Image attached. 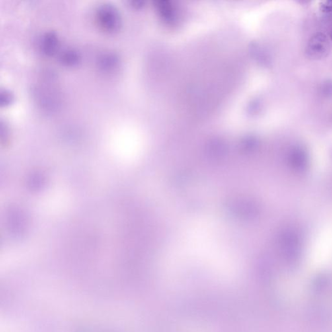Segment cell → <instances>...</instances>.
<instances>
[{
  "mask_svg": "<svg viewBox=\"0 0 332 332\" xmlns=\"http://www.w3.org/2000/svg\"><path fill=\"white\" fill-rule=\"evenodd\" d=\"M329 51V40L323 33H316L309 39L306 48L307 56L309 59L319 60L325 58Z\"/></svg>",
  "mask_w": 332,
  "mask_h": 332,
  "instance_id": "cell-2",
  "label": "cell"
},
{
  "mask_svg": "<svg viewBox=\"0 0 332 332\" xmlns=\"http://www.w3.org/2000/svg\"><path fill=\"white\" fill-rule=\"evenodd\" d=\"M59 59L63 65L68 67L76 66L81 61L79 53L73 49H67L62 51Z\"/></svg>",
  "mask_w": 332,
  "mask_h": 332,
  "instance_id": "cell-7",
  "label": "cell"
},
{
  "mask_svg": "<svg viewBox=\"0 0 332 332\" xmlns=\"http://www.w3.org/2000/svg\"><path fill=\"white\" fill-rule=\"evenodd\" d=\"M120 64L119 58L112 53H105L100 57L98 65L103 72L112 73L118 69Z\"/></svg>",
  "mask_w": 332,
  "mask_h": 332,
  "instance_id": "cell-6",
  "label": "cell"
},
{
  "mask_svg": "<svg viewBox=\"0 0 332 332\" xmlns=\"http://www.w3.org/2000/svg\"><path fill=\"white\" fill-rule=\"evenodd\" d=\"M320 8L325 13H331L332 12V0L331 1H324L320 3Z\"/></svg>",
  "mask_w": 332,
  "mask_h": 332,
  "instance_id": "cell-9",
  "label": "cell"
},
{
  "mask_svg": "<svg viewBox=\"0 0 332 332\" xmlns=\"http://www.w3.org/2000/svg\"><path fill=\"white\" fill-rule=\"evenodd\" d=\"M40 46L41 51L46 56L53 57L59 52L60 40L55 32H46L41 38Z\"/></svg>",
  "mask_w": 332,
  "mask_h": 332,
  "instance_id": "cell-4",
  "label": "cell"
},
{
  "mask_svg": "<svg viewBox=\"0 0 332 332\" xmlns=\"http://www.w3.org/2000/svg\"><path fill=\"white\" fill-rule=\"evenodd\" d=\"M288 163L295 171H304L308 165V158L306 151L300 147H295L289 154Z\"/></svg>",
  "mask_w": 332,
  "mask_h": 332,
  "instance_id": "cell-5",
  "label": "cell"
},
{
  "mask_svg": "<svg viewBox=\"0 0 332 332\" xmlns=\"http://www.w3.org/2000/svg\"><path fill=\"white\" fill-rule=\"evenodd\" d=\"M96 20L98 26L104 32L114 34L122 26V16L115 6L110 4L100 5L96 11Z\"/></svg>",
  "mask_w": 332,
  "mask_h": 332,
  "instance_id": "cell-1",
  "label": "cell"
},
{
  "mask_svg": "<svg viewBox=\"0 0 332 332\" xmlns=\"http://www.w3.org/2000/svg\"><path fill=\"white\" fill-rule=\"evenodd\" d=\"M300 239L295 232L288 230L282 233L280 238V249L284 257L289 261L295 260L300 253Z\"/></svg>",
  "mask_w": 332,
  "mask_h": 332,
  "instance_id": "cell-3",
  "label": "cell"
},
{
  "mask_svg": "<svg viewBox=\"0 0 332 332\" xmlns=\"http://www.w3.org/2000/svg\"><path fill=\"white\" fill-rule=\"evenodd\" d=\"M13 101V97L9 92L1 91V96H0V103L3 106H7L11 104Z\"/></svg>",
  "mask_w": 332,
  "mask_h": 332,
  "instance_id": "cell-8",
  "label": "cell"
},
{
  "mask_svg": "<svg viewBox=\"0 0 332 332\" xmlns=\"http://www.w3.org/2000/svg\"><path fill=\"white\" fill-rule=\"evenodd\" d=\"M331 39H332V33H331Z\"/></svg>",
  "mask_w": 332,
  "mask_h": 332,
  "instance_id": "cell-10",
  "label": "cell"
}]
</instances>
